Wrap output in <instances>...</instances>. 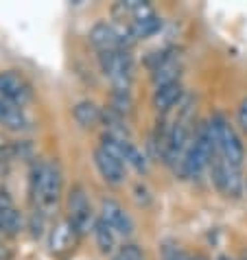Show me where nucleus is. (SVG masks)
I'll list each match as a JSON object with an SVG mask.
<instances>
[{"label": "nucleus", "instance_id": "2", "mask_svg": "<svg viewBox=\"0 0 247 260\" xmlns=\"http://www.w3.org/2000/svg\"><path fill=\"white\" fill-rule=\"evenodd\" d=\"M210 127L214 132V140H217V149H219V155L223 157L230 166H236L241 169L245 162V147L241 142V136H238L236 127L225 118V114L214 112L212 116L208 118Z\"/></svg>", "mask_w": 247, "mask_h": 260}, {"label": "nucleus", "instance_id": "17", "mask_svg": "<svg viewBox=\"0 0 247 260\" xmlns=\"http://www.w3.org/2000/svg\"><path fill=\"white\" fill-rule=\"evenodd\" d=\"M110 110H114L116 114H120V116H127V114L134 110L132 92H129V90H114V92H112Z\"/></svg>", "mask_w": 247, "mask_h": 260}, {"label": "nucleus", "instance_id": "3", "mask_svg": "<svg viewBox=\"0 0 247 260\" xmlns=\"http://www.w3.org/2000/svg\"><path fill=\"white\" fill-rule=\"evenodd\" d=\"M101 72L110 79L114 90H129L134 79V57L129 50H105L99 53Z\"/></svg>", "mask_w": 247, "mask_h": 260}, {"label": "nucleus", "instance_id": "8", "mask_svg": "<svg viewBox=\"0 0 247 260\" xmlns=\"http://www.w3.org/2000/svg\"><path fill=\"white\" fill-rule=\"evenodd\" d=\"M88 42L99 50V53H105V50H116V48H120V28L114 26L112 22H97L90 28Z\"/></svg>", "mask_w": 247, "mask_h": 260}, {"label": "nucleus", "instance_id": "12", "mask_svg": "<svg viewBox=\"0 0 247 260\" xmlns=\"http://www.w3.org/2000/svg\"><path fill=\"white\" fill-rule=\"evenodd\" d=\"M92 236H94V243H97V247L101 254H112L116 249V232L107 225V223L97 216L94 219V225H92Z\"/></svg>", "mask_w": 247, "mask_h": 260}, {"label": "nucleus", "instance_id": "9", "mask_svg": "<svg viewBox=\"0 0 247 260\" xmlns=\"http://www.w3.org/2000/svg\"><path fill=\"white\" fill-rule=\"evenodd\" d=\"M0 127L9 129V132H26L31 127V120H28L24 107L0 99Z\"/></svg>", "mask_w": 247, "mask_h": 260}, {"label": "nucleus", "instance_id": "25", "mask_svg": "<svg viewBox=\"0 0 247 260\" xmlns=\"http://www.w3.org/2000/svg\"><path fill=\"white\" fill-rule=\"evenodd\" d=\"M114 260H118V258H114Z\"/></svg>", "mask_w": 247, "mask_h": 260}, {"label": "nucleus", "instance_id": "11", "mask_svg": "<svg viewBox=\"0 0 247 260\" xmlns=\"http://www.w3.org/2000/svg\"><path fill=\"white\" fill-rule=\"evenodd\" d=\"M72 118L77 120L79 127L92 129V127H97L99 122L103 120V110H101L94 101L83 99V101H79V103L72 107Z\"/></svg>", "mask_w": 247, "mask_h": 260}, {"label": "nucleus", "instance_id": "4", "mask_svg": "<svg viewBox=\"0 0 247 260\" xmlns=\"http://www.w3.org/2000/svg\"><path fill=\"white\" fill-rule=\"evenodd\" d=\"M66 210H68V225L70 230L79 234H85L88 230L94 225V212H92V204L88 197V190H85L83 184H75L66 194Z\"/></svg>", "mask_w": 247, "mask_h": 260}, {"label": "nucleus", "instance_id": "23", "mask_svg": "<svg viewBox=\"0 0 247 260\" xmlns=\"http://www.w3.org/2000/svg\"><path fill=\"white\" fill-rule=\"evenodd\" d=\"M217 260H234V258H230V256H217Z\"/></svg>", "mask_w": 247, "mask_h": 260}, {"label": "nucleus", "instance_id": "10", "mask_svg": "<svg viewBox=\"0 0 247 260\" xmlns=\"http://www.w3.org/2000/svg\"><path fill=\"white\" fill-rule=\"evenodd\" d=\"M184 88H181V83L175 81V83H166V85H160V88L153 90V96H151V103H153V107L160 112V114H164V112H169L173 110L175 105L181 103V99H184Z\"/></svg>", "mask_w": 247, "mask_h": 260}, {"label": "nucleus", "instance_id": "18", "mask_svg": "<svg viewBox=\"0 0 247 260\" xmlns=\"http://www.w3.org/2000/svg\"><path fill=\"white\" fill-rule=\"evenodd\" d=\"M116 258H118V260H144V254H142V249L138 247V245L125 243V245H122V247L118 249Z\"/></svg>", "mask_w": 247, "mask_h": 260}, {"label": "nucleus", "instance_id": "1", "mask_svg": "<svg viewBox=\"0 0 247 260\" xmlns=\"http://www.w3.org/2000/svg\"><path fill=\"white\" fill-rule=\"evenodd\" d=\"M28 190L35 199L40 210H53L61 201L64 194V171L61 164L57 160L40 162L31 169V177H28Z\"/></svg>", "mask_w": 247, "mask_h": 260}, {"label": "nucleus", "instance_id": "19", "mask_svg": "<svg viewBox=\"0 0 247 260\" xmlns=\"http://www.w3.org/2000/svg\"><path fill=\"white\" fill-rule=\"evenodd\" d=\"M134 197L138 201V206H149L151 204V192H149V188L142 182H138L134 186Z\"/></svg>", "mask_w": 247, "mask_h": 260}, {"label": "nucleus", "instance_id": "16", "mask_svg": "<svg viewBox=\"0 0 247 260\" xmlns=\"http://www.w3.org/2000/svg\"><path fill=\"white\" fill-rule=\"evenodd\" d=\"M125 166H132V169L136 173H140V175H144V173L149 171V160L144 157V153L132 140H129L127 147H125Z\"/></svg>", "mask_w": 247, "mask_h": 260}, {"label": "nucleus", "instance_id": "14", "mask_svg": "<svg viewBox=\"0 0 247 260\" xmlns=\"http://www.w3.org/2000/svg\"><path fill=\"white\" fill-rule=\"evenodd\" d=\"M22 212L18 210L16 206H9V208H3L0 210V232L7 234V236H18L22 232Z\"/></svg>", "mask_w": 247, "mask_h": 260}, {"label": "nucleus", "instance_id": "15", "mask_svg": "<svg viewBox=\"0 0 247 260\" xmlns=\"http://www.w3.org/2000/svg\"><path fill=\"white\" fill-rule=\"evenodd\" d=\"M179 61H169V63H164L162 68H158L156 72H151V81H153L156 88H160V85H166V83H175L179 81Z\"/></svg>", "mask_w": 247, "mask_h": 260}, {"label": "nucleus", "instance_id": "13", "mask_svg": "<svg viewBox=\"0 0 247 260\" xmlns=\"http://www.w3.org/2000/svg\"><path fill=\"white\" fill-rule=\"evenodd\" d=\"M129 31H132V35L138 40H147L151 38V35H156L160 28H162V18L156 16V13H149V16H144L140 20H134V22H129Z\"/></svg>", "mask_w": 247, "mask_h": 260}, {"label": "nucleus", "instance_id": "22", "mask_svg": "<svg viewBox=\"0 0 247 260\" xmlns=\"http://www.w3.org/2000/svg\"><path fill=\"white\" fill-rule=\"evenodd\" d=\"M191 260H208L203 254H191Z\"/></svg>", "mask_w": 247, "mask_h": 260}, {"label": "nucleus", "instance_id": "26", "mask_svg": "<svg viewBox=\"0 0 247 260\" xmlns=\"http://www.w3.org/2000/svg\"><path fill=\"white\" fill-rule=\"evenodd\" d=\"M245 260H247V258H245Z\"/></svg>", "mask_w": 247, "mask_h": 260}, {"label": "nucleus", "instance_id": "7", "mask_svg": "<svg viewBox=\"0 0 247 260\" xmlns=\"http://www.w3.org/2000/svg\"><path fill=\"white\" fill-rule=\"evenodd\" d=\"M94 166H97V171H99V175L103 177V182L105 184H110V186H120V184H125V164L118 162V160H114L112 155H107L103 149H94Z\"/></svg>", "mask_w": 247, "mask_h": 260}, {"label": "nucleus", "instance_id": "6", "mask_svg": "<svg viewBox=\"0 0 247 260\" xmlns=\"http://www.w3.org/2000/svg\"><path fill=\"white\" fill-rule=\"evenodd\" d=\"M99 216L114 230L116 234H120V236H125V238L132 236L134 230H136L134 219L129 216V212L116 199H112V197H105L103 201H101V212H99Z\"/></svg>", "mask_w": 247, "mask_h": 260}, {"label": "nucleus", "instance_id": "5", "mask_svg": "<svg viewBox=\"0 0 247 260\" xmlns=\"http://www.w3.org/2000/svg\"><path fill=\"white\" fill-rule=\"evenodd\" d=\"M0 99L24 107L33 99V88L18 70H0Z\"/></svg>", "mask_w": 247, "mask_h": 260}, {"label": "nucleus", "instance_id": "21", "mask_svg": "<svg viewBox=\"0 0 247 260\" xmlns=\"http://www.w3.org/2000/svg\"><path fill=\"white\" fill-rule=\"evenodd\" d=\"M9 206H16L13 204V199H11V194L7 192L5 188H0V210H3V208H9Z\"/></svg>", "mask_w": 247, "mask_h": 260}, {"label": "nucleus", "instance_id": "24", "mask_svg": "<svg viewBox=\"0 0 247 260\" xmlns=\"http://www.w3.org/2000/svg\"><path fill=\"white\" fill-rule=\"evenodd\" d=\"M245 190H247V177H245Z\"/></svg>", "mask_w": 247, "mask_h": 260}, {"label": "nucleus", "instance_id": "20", "mask_svg": "<svg viewBox=\"0 0 247 260\" xmlns=\"http://www.w3.org/2000/svg\"><path fill=\"white\" fill-rule=\"evenodd\" d=\"M236 122H238V127H241L243 132L247 134V96H243V101L238 103V110H236Z\"/></svg>", "mask_w": 247, "mask_h": 260}]
</instances>
